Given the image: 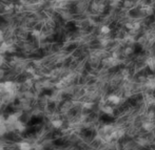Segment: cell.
Instances as JSON below:
<instances>
[{
    "instance_id": "6da1fadb",
    "label": "cell",
    "mask_w": 155,
    "mask_h": 150,
    "mask_svg": "<svg viewBox=\"0 0 155 150\" xmlns=\"http://www.w3.org/2000/svg\"><path fill=\"white\" fill-rule=\"evenodd\" d=\"M109 100H110L111 103L113 104H118L119 101H120V98L118 97V96H115V95H112L109 97Z\"/></svg>"
},
{
    "instance_id": "3957f363",
    "label": "cell",
    "mask_w": 155,
    "mask_h": 150,
    "mask_svg": "<svg viewBox=\"0 0 155 150\" xmlns=\"http://www.w3.org/2000/svg\"><path fill=\"white\" fill-rule=\"evenodd\" d=\"M5 62V60H4V56H3V54H0V67L2 66L3 65V63Z\"/></svg>"
},
{
    "instance_id": "7a4b0ae2",
    "label": "cell",
    "mask_w": 155,
    "mask_h": 150,
    "mask_svg": "<svg viewBox=\"0 0 155 150\" xmlns=\"http://www.w3.org/2000/svg\"><path fill=\"white\" fill-rule=\"evenodd\" d=\"M101 33H103V34H109V33H110V29H109L108 26H106V25H103V26L101 27Z\"/></svg>"
},
{
    "instance_id": "277c9868",
    "label": "cell",
    "mask_w": 155,
    "mask_h": 150,
    "mask_svg": "<svg viewBox=\"0 0 155 150\" xmlns=\"http://www.w3.org/2000/svg\"><path fill=\"white\" fill-rule=\"evenodd\" d=\"M3 77H4V71L0 68V81H1V79H2Z\"/></svg>"
}]
</instances>
